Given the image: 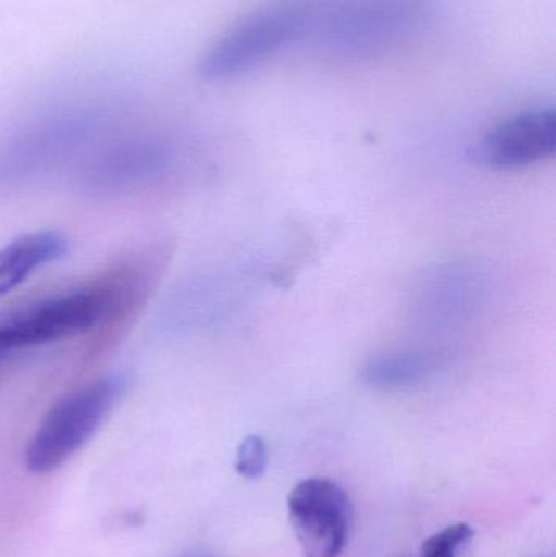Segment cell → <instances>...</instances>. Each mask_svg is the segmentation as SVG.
Returning a JSON list of instances; mask_svg holds the SVG:
<instances>
[{
    "label": "cell",
    "instance_id": "1",
    "mask_svg": "<svg viewBox=\"0 0 556 557\" xmlns=\"http://www.w3.org/2000/svg\"><path fill=\"white\" fill-rule=\"evenodd\" d=\"M131 290L126 271L82 282L0 310V354L58 343L97 327Z\"/></svg>",
    "mask_w": 556,
    "mask_h": 557
},
{
    "label": "cell",
    "instance_id": "2",
    "mask_svg": "<svg viewBox=\"0 0 556 557\" xmlns=\"http://www.w3.org/2000/svg\"><path fill=\"white\" fill-rule=\"evenodd\" d=\"M430 13L431 0H317L306 42L326 58L359 61L411 38Z\"/></svg>",
    "mask_w": 556,
    "mask_h": 557
},
{
    "label": "cell",
    "instance_id": "3",
    "mask_svg": "<svg viewBox=\"0 0 556 557\" xmlns=\"http://www.w3.org/2000/svg\"><path fill=\"white\" fill-rule=\"evenodd\" d=\"M317 0H271L232 25L199 62L208 82H227L250 74L273 55L312 32Z\"/></svg>",
    "mask_w": 556,
    "mask_h": 557
},
{
    "label": "cell",
    "instance_id": "4",
    "mask_svg": "<svg viewBox=\"0 0 556 557\" xmlns=\"http://www.w3.org/2000/svg\"><path fill=\"white\" fill-rule=\"evenodd\" d=\"M123 375H108L78 386L51 406L25 450L32 473L45 474L71 460L103 424L126 389Z\"/></svg>",
    "mask_w": 556,
    "mask_h": 557
},
{
    "label": "cell",
    "instance_id": "5",
    "mask_svg": "<svg viewBox=\"0 0 556 557\" xmlns=\"http://www.w3.org/2000/svg\"><path fill=\"white\" fill-rule=\"evenodd\" d=\"M104 124L98 107H69L52 111L13 137L0 156V182L26 178L77 152Z\"/></svg>",
    "mask_w": 556,
    "mask_h": 557
},
{
    "label": "cell",
    "instance_id": "6",
    "mask_svg": "<svg viewBox=\"0 0 556 557\" xmlns=\"http://www.w3.org/2000/svg\"><path fill=\"white\" fill-rule=\"evenodd\" d=\"M287 516L306 557H339L348 543L353 504L329 478H307L291 490Z\"/></svg>",
    "mask_w": 556,
    "mask_h": 557
},
{
    "label": "cell",
    "instance_id": "7",
    "mask_svg": "<svg viewBox=\"0 0 556 557\" xmlns=\"http://www.w3.org/2000/svg\"><path fill=\"white\" fill-rule=\"evenodd\" d=\"M555 150L556 113L542 108L516 114L493 127L473 147V160L490 169H522L547 160Z\"/></svg>",
    "mask_w": 556,
    "mask_h": 557
},
{
    "label": "cell",
    "instance_id": "8",
    "mask_svg": "<svg viewBox=\"0 0 556 557\" xmlns=\"http://www.w3.org/2000/svg\"><path fill=\"white\" fill-rule=\"evenodd\" d=\"M170 149L152 136H136L108 147L85 169L90 191H131L159 178L170 165Z\"/></svg>",
    "mask_w": 556,
    "mask_h": 557
},
{
    "label": "cell",
    "instance_id": "9",
    "mask_svg": "<svg viewBox=\"0 0 556 557\" xmlns=\"http://www.w3.org/2000/svg\"><path fill=\"white\" fill-rule=\"evenodd\" d=\"M69 244L54 231L36 232L0 248V295L9 294L46 264L64 257Z\"/></svg>",
    "mask_w": 556,
    "mask_h": 557
},
{
    "label": "cell",
    "instance_id": "10",
    "mask_svg": "<svg viewBox=\"0 0 556 557\" xmlns=\"http://www.w3.org/2000/svg\"><path fill=\"white\" fill-rule=\"evenodd\" d=\"M436 356L421 350L379 352L365 360L359 370L365 385L382 392H398L421 385L437 372Z\"/></svg>",
    "mask_w": 556,
    "mask_h": 557
},
{
    "label": "cell",
    "instance_id": "11",
    "mask_svg": "<svg viewBox=\"0 0 556 557\" xmlns=\"http://www.w3.org/2000/svg\"><path fill=\"white\" fill-rule=\"evenodd\" d=\"M475 530L467 523H456L434 533L421 546L420 557H459V553L469 545Z\"/></svg>",
    "mask_w": 556,
    "mask_h": 557
},
{
    "label": "cell",
    "instance_id": "12",
    "mask_svg": "<svg viewBox=\"0 0 556 557\" xmlns=\"http://www.w3.org/2000/svg\"><path fill=\"white\" fill-rule=\"evenodd\" d=\"M267 444L260 435H248L238 445L235 470L248 481L260 480L267 471Z\"/></svg>",
    "mask_w": 556,
    "mask_h": 557
}]
</instances>
